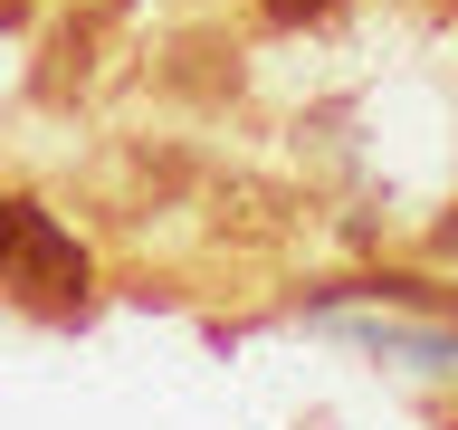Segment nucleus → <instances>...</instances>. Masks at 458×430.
<instances>
[{
    "label": "nucleus",
    "instance_id": "nucleus-1",
    "mask_svg": "<svg viewBox=\"0 0 458 430\" xmlns=\"http://www.w3.org/2000/svg\"><path fill=\"white\" fill-rule=\"evenodd\" d=\"M0 287L29 297V306H77L86 297V249L48 220V211L0 201Z\"/></svg>",
    "mask_w": 458,
    "mask_h": 430
},
{
    "label": "nucleus",
    "instance_id": "nucleus-2",
    "mask_svg": "<svg viewBox=\"0 0 458 430\" xmlns=\"http://www.w3.org/2000/svg\"><path fill=\"white\" fill-rule=\"evenodd\" d=\"M267 10H286V20H296V10H325V0H267Z\"/></svg>",
    "mask_w": 458,
    "mask_h": 430
}]
</instances>
